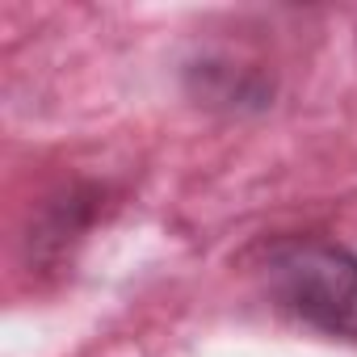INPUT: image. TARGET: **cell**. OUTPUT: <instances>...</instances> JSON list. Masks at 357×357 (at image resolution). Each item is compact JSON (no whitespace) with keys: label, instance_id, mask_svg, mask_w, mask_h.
Returning <instances> with one entry per match:
<instances>
[{"label":"cell","instance_id":"obj_1","mask_svg":"<svg viewBox=\"0 0 357 357\" xmlns=\"http://www.w3.org/2000/svg\"><path fill=\"white\" fill-rule=\"evenodd\" d=\"M269 298L315 332L357 340V257L332 240L294 236L265 257Z\"/></svg>","mask_w":357,"mask_h":357}]
</instances>
